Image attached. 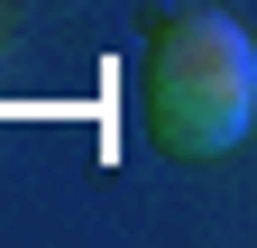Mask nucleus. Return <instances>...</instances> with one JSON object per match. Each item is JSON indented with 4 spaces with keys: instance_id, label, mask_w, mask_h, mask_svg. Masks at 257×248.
<instances>
[{
    "instance_id": "obj_1",
    "label": "nucleus",
    "mask_w": 257,
    "mask_h": 248,
    "mask_svg": "<svg viewBox=\"0 0 257 248\" xmlns=\"http://www.w3.org/2000/svg\"><path fill=\"white\" fill-rule=\"evenodd\" d=\"M138 101H147V138L166 157L202 166V157H230L257 119V46L230 10H175L147 46V74H138Z\"/></svg>"
}]
</instances>
